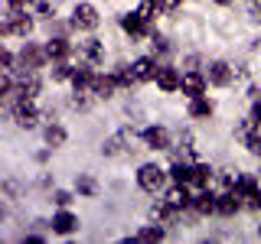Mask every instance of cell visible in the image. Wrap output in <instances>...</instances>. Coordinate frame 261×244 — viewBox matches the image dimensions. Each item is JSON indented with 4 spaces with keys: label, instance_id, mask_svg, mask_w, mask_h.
Returning <instances> with one entry per match:
<instances>
[{
    "label": "cell",
    "instance_id": "28",
    "mask_svg": "<svg viewBox=\"0 0 261 244\" xmlns=\"http://www.w3.org/2000/svg\"><path fill=\"white\" fill-rule=\"evenodd\" d=\"M137 241H160L163 238V225L157 222V225H147V228H141V231L134 234Z\"/></svg>",
    "mask_w": 261,
    "mask_h": 244
},
{
    "label": "cell",
    "instance_id": "35",
    "mask_svg": "<svg viewBox=\"0 0 261 244\" xmlns=\"http://www.w3.org/2000/svg\"><path fill=\"white\" fill-rule=\"evenodd\" d=\"M245 208H261V189H251L245 195Z\"/></svg>",
    "mask_w": 261,
    "mask_h": 244
},
{
    "label": "cell",
    "instance_id": "10",
    "mask_svg": "<svg viewBox=\"0 0 261 244\" xmlns=\"http://www.w3.org/2000/svg\"><path fill=\"white\" fill-rule=\"evenodd\" d=\"M79 59L85 62V65H101V59H105V46L98 43V39H85V43H79Z\"/></svg>",
    "mask_w": 261,
    "mask_h": 244
},
{
    "label": "cell",
    "instance_id": "24",
    "mask_svg": "<svg viewBox=\"0 0 261 244\" xmlns=\"http://www.w3.org/2000/svg\"><path fill=\"white\" fill-rule=\"evenodd\" d=\"M212 111H216V104L209 98H190V117H212Z\"/></svg>",
    "mask_w": 261,
    "mask_h": 244
},
{
    "label": "cell",
    "instance_id": "11",
    "mask_svg": "<svg viewBox=\"0 0 261 244\" xmlns=\"http://www.w3.org/2000/svg\"><path fill=\"white\" fill-rule=\"evenodd\" d=\"M121 26H124V33H127L130 39H144V36H150V23H147L141 13H127L124 20H121Z\"/></svg>",
    "mask_w": 261,
    "mask_h": 244
},
{
    "label": "cell",
    "instance_id": "13",
    "mask_svg": "<svg viewBox=\"0 0 261 244\" xmlns=\"http://www.w3.org/2000/svg\"><path fill=\"white\" fill-rule=\"evenodd\" d=\"M179 215H183V208L170 205L167 199L157 202V205L150 208V218H153V222H160V225H176V222H179Z\"/></svg>",
    "mask_w": 261,
    "mask_h": 244
},
{
    "label": "cell",
    "instance_id": "20",
    "mask_svg": "<svg viewBox=\"0 0 261 244\" xmlns=\"http://www.w3.org/2000/svg\"><path fill=\"white\" fill-rule=\"evenodd\" d=\"M95 65H85V69H75V75H72V88H75V92H92L95 88Z\"/></svg>",
    "mask_w": 261,
    "mask_h": 244
},
{
    "label": "cell",
    "instance_id": "22",
    "mask_svg": "<svg viewBox=\"0 0 261 244\" xmlns=\"http://www.w3.org/2000/svg\"><path fill=\"white\" fill-rule=\"evenodd\" d=\"M46 55L53 62H65L72 55V46L65 43V39H49V43H46Z\"/></svg>",
    "mask_w": 261,
    "mask_h": 244
},
{
    "label": "cell",
    "instance_id": "1",
    "mask_svg": "<svg viewBox=\"0 0 261 244\" xmlns=\"http://www.w3.org/2000/svg\"><path fill=\"white\" fill-rule=\"evenodd\" d=\"M163 182H167V169H160L157 163H144V166L137 169V186H141L144 192H160Z\"/></svg>",
    "mask_w": 261,
    "mask_h": 244
},
{
    "label": "cell",
    "instance_id": "5",
    "mask_svg": "<svg viewBox=\"0 0 261 244\" xmlns=\"http://www.w3.org/2000/svg\"><path fill=\"white\" fill-rule=\"evenodd\" d=\"M134 130L130 127H124V130H118V134L114 137H108V140H105V146H101V153L105 157H121V153H127V146L134 143Z\"/></svg>",
    "mask_w": 261,
    "mask_h": 244
},
{
    "label": "cell",
    "instance_id": "27",
    "mask_svg": "<svg viewBox=\"0 0 261 244\" xmlns=\"http://www.w3.org/2000/svg\"><path fill=\"white\" fill-rule=\"evenodd\" d=\"M46 143L49 146H62L65 143V127L62 124H49L46 127Z\"/></svg>",
    "mask_w": 261,
    "mask_h": 244
},
{
    "label": "cell",
    "instance_id": "33",
    "mask_svg": "<svg viewBox=\"0 0 261 244\" xmlns=\"http://www.w3.org/2000/svg\"><path fill=\"white\" fill-rule=\"evenodd\" d=\"M79 192H82V195H95V192H98L95 179H92V176H82V179H79Z\"/></svg>",
    "mask_w": 261,
    "mask_h": 244
},
{
    "label": "cell",
    "instance_id": "6",
    "mask_svg": "<svg viewBox=\"0 0 261 244\" xmlns=\"http://www.w3.org/2000/svg\"><path fill=\"white\" fill-rule=\"evenodd\" d=\"M13 81H16V95H20V98H36L39 88H43V81H39L36 69H23Z\"/></svg>",
    "mask_w": 261,
    "mask_h": 244
},
{
    "label": "cell",
    "instance_id": "26",
    "mask_svg": "<svg viewBox=\"0 0 261 244\" xmlns=\"http://www.w3.org/2000/svg\"><path fill=\"white\" fill-rule=\"evenodd\" d=\"M251 189H258L255 176H248V173H239V176H235V189H232V192H239L242 199H245V195H248Z\"/></svg>",
    "mask_w": 261,
    "mask_h": 244
},
{
    "label": "cell",
    "instance_id": "31",
    "mask_svg": "<svg viewBox=\"0 0 261 244\" xmlns=\"http://www.w3.org/2000/svg\"><path fill=\"white\" fill-rule=\"evenodd\" d=\"M72 75H75V69H72L69 62H56L53 65V78L56 81H72Z\"/></svg>",
    "mask_w": 261,
    "mask_h": 244
},
{
    "label": "cell",
    "instance_id": "41",
    "mask_svg": "<svg viewBox=\"0 0 261 244\" xmlns=\"http://www.w3.org/2000/svg\"><path fill=\"white\" fill-rule=\"evenodd\" d=\"M36 10H39V13H46V16H49V13H53V7H49V4H46V0H39V4H36Z\"/></svg>",
    "mask_w": 261,
    "mask_h": 244
},
{
    "label": "cell",
    "instance_id": "4",
    "mask_svg": "<svg viewBox=\"0 0 261 244\" xmlns=\"http://www.w3.org/2000/svg\"><path fill=\"white\" fill-rule=\"evenodd\" d=\"M157 72H160V65H157L153 55H141V59L130 62V75H134L137 85H141V81H157Z\"/></svg>",
    "mask_w": 261,
    "mask_h": 244
},
{
    "label": "cell",
    "instance_id": "42",
    "mask_svg": "<svg viewBox=\"0 0 261 244\" xmlns=\"http://www.w3.org/2000/svg\"><path fill=\"white\" fill-rule=\"evenodd\" d=\"M216 4H219V7H228V4H235V0H216Z\"/></svg>",
    "mask_w": 261,
    "mask_h": 244
},
{
    "label": "cell",
    "instance_id": "8",
    "mask_svg": "<svg viewBox=\"0 0 261 244\" xmlns=\"http://www.w3.org/2000/svg\"><path fill=\"white\" fill-rule=\"evenodd\" d=\"M147 150H170V130L167 127H147L141 134Z\"/></svg>",
    "mask_w": 261,
    "mask_h": 244
},
{
    "label": "cell",
    "instance_id": "18",
    "mask_svg": "<svg viewBox=\"0 0 261 244\" xmlns=\"http://www.w3.org/2000/svg\"><path fill=\"white\" fill-rule=\"evenodd\" d=\"M212 176L216 173H212L206 163H190V186H196V189H209Z\"/></svg>",
    "mask_w": 261,
    "mask_h": 244
},
{
    "label": "cell",
    "instance_id": "40",
    "mask_svg": "<svg viewBox=\"0 0 261 244\" xmlns=\"http://www.w3.org/2000/svg\"><path fill=\"white\" fill-rule=\"evenodd\" d=\"M251 120L261 127V101H255V108H251Z\"/></svg>",
    "mask_w": 261,
    "mask_h": 244
},
{
    "label": "cell",
    "instance_id": "15",
    "mask_svg": "<svg viewBox=\"0 0 261 244\" xmlns=\"http://www.w3.org/2000/svg\"><path fill=\"white\" fill-rule=\"evenodd\" d=\"M242 205L245 202H242L239 192H216V211L219 215H235Z\"/></svg>",
    "mask_w": 261,
    "mask_h": 244
},
{
    "label": "cell",
    "instance_id": "17",
    "mask_svg": "<svg viewBox=\"0 0 261 244\" xmlns=\"http://www.w3.org/2000/svg\"><path fill=\"white\" fill-rule=\"evenodd\" d=\"M75 228H79V218L72 215L69 208H59V211L53 215V231H56V234H72Z\"/></svg>",
    "mask_w": 261,
    "mask_h": 244
},
{
    "label": "cell",
    "instance_id": "21",
    "mask_svg": "<svg viewBox=\"0 0 261 244\" xmlns=\"http://www.w3.org/2000/svg\"><path fill=\"white\" fill-rule=\"evenodd\" d=\"M163 199H167L170 205H176V208H190V199H193V195H190V186H186V182H176L173 189L163 195Z\"/></svg>",
    "mask_w": 261,
    "mask_h": 244
},
{
    "label": "cell",
    "instance_id": "12",
    "mask_svg": "<svg viewBox=\"0 0 261 244\" xmlns=\"http://www.w3.org/2000/svg\"><path fill=\"white\" fill-rule=\"evenodd\" d=\"M46 59H49V55H46V46H36V43H27V46H23V52H20L23 69H43Z\"/></svg>",
    "mask_w": 261,
    "mask_h": 244
},
{
    "label": "cell",
    "instance_id": "9",
    "mask_svg": "<svg viewBox=\"0 0 261 244\" xmlns=\"http://www.w3.org/2000/svg\"><path fill=\"white\" fill-rule=\"evenodd\" d=\"M232 78H235V72H232V65H228V62H222V59L209 62V81L216 88H228V85H232Z\"/></svg>",
    "mask_w": 261,
    "mask_h": 244
},
{
    "label": "cell",
    "instance_id": "19",
    "mask_svg": "<svg viewBox=\"0 0 261 244\" xmlns=\"http://www.w3.org/2000/svg\"><path fill=\"white\" fill-rule=\"evenodd\" d=\"M179 72L176 69H170V65H160V72H157V85H160V92H179Z\"/></svg>",
    "mask_w": 261,
    "mask_h": 244
},
{
    "label": "cell",
    "instance_id": "45",
    "mask_svg": "<svg viewBox=\"0 0 261 244\" xmlns=\"http://www.w3.org/2000/svg\"><path fill=\"white\" fill-rule=\"evenodd\" d=\"M255 4H258V0H255Z\"/></svg>",
    "mask_w": 261,
    "mask_h": 244
},
{
    "label": "cell",
    "instance_id": "38",
    "mask_svg": "<svg viewBox=\"0 0 261 244\" xmlns=\"http://www.w3.org/2000/svg\"><path fill=\"white\" fill-rule=\"evenodd\" d=\"M183 4V0H160V7H163V13H170V10H176V7Z\"/></svg>",
    "mask_w": 261,
    "mask_h": 244
},
{
    "label": "cell",
    "instance_id": "30",
    "mask_svg": "<svg viewBox=\"0 0 261 244\" xmlns=\"http://www.w3.org/2000/svg\"><path fill=\"white\" fill-rule=\"evenodd\" d=\"M255 134H258V124H255V120H251V117L245 120V124H239V130H235V137H239L242 143H248V140H251V137H255Z\"/></svg>",
    "mask_w": 261,
    "mask_h": 244
},
{
    "label": "cell",
    "instance_id": "43",
    "mask_svg": "<svg viewBox=\"0 0 261 244\" xmlns=\"http://www.w3.org/2000/svg\"><path fill=\"white\" fill-rule=\"evenodd\" d=\"M255 20H261V7H255Z\"/></svg>",
    "mask_w": 261,
    "mask_h": 244
},
{
    "label": "cell",
    "instance_id": "44",
    "mask_svg": "<svg viewBox=\"0 0 261 244\" xmlns=\"http://www.w3.org/2000/svg\"><path fill=\"white\" fill-rule=\"evenodd\" d=\"M258 234H261V225H258Z\"/></svg>",
    "mask_w": 261,
    "mask_h": 244
},
{
    "label": "cell",
    "instance_id": "7",
    "mask_svg": "<svg viewBox=\"0 0 261 244\" xmlns=\"http://www.w3.org/2000/svg\"><path fill=\"white\" fill-rule=\"evenodd\" d=\"M72 26L75 29H85V33H92L98 26V10L92 4H79L75 10H72Z\"/></svg>",
    "mask_w": 261,
    "mask_h": 244
},
{
    "label": "cell",
    "instance_id": "2",
    "mask_svg": "<svg viewBox=\"0 0 261 244\" xmlns=\"http://www.w3.org/2000/svg\"><path fill=\"white\" fill-rule=\"evenodd\" d=\"M13 120H16V127H36L39 124V108L33 104V98H16V104H13Z\"/></svg>",
    "mask_w": 261,
    "mask_h": 244
},
{
    "label": "cell",
    "instance_id": "36",
    "mask_svg": "<svg viewBox=\"0 0 261 244\" xmlns=\"http://www.w3.org/2000/svg\"><path fill=\"white\" fill-rule=\"evenodd\" d=\"M0 69L13 72V52H10V49H4V55H0Z\"/></svg>",
    "mask_w": 261,
    "mask_h": 244
},
{
    "label": "cell",
    "instance_id": "16",
    "mask_svg": "<svg viewBox=\"0 0 261 244\" xmlns=\"http://www.w3.org/2000/svg\"><path fill=\"white\" fill-rule=\"evenodd\" d=\"M190 211L193 215H212L216 211V192H196L193 199H190Z\"/></svg>",
    "mask_w": 261,
    "mask_h": 244
},
{
    "label": "cell",
    "instance_id": "34",
    "mask_svg": "<svg viewBox=\"0 0 261 244\" xmlns=\"http://www.w3.org/2000/svg\"><path fill=\"white\" fill-rule=\"evenodd\" d=\"M85 95L88 92H75V98H72V108H75V111H88V108H92V101H88Z\"/></svg>",
    "mask_w": 261,
    "mask_h": 244
},
{
    "label": "cell",
    "instance_id": "14",
    "mask_svg": "<svg viewBox=\"0 0 261 244\" xmlns=\"http://www.w3.org/2000/svg\"><path fill=\"white\" fill-rule=\"evenodd\" d=\"M179 92H183L186 98H199L202 92H206V78H202L196 69H193V72H186L183 81H179Z\"/></svg>",
    "mask_w": 261,
    "mask_h": 244
},
{
    "label": "cell",
    "instance_id": "39",
    "mask_svg": "<svg viewBox=\"0 0 261 244\" xmlns=\"http://www.w3.org/2000/svg\"><path fill=\"white\" fill-rule=\"evenodd\" d=\"M7 7L10 10H23V7H30V0H7Z\"/></svg>",
    "mask_w": 261,
    "mask_h": 244
},
{
    "label": "cell",
    "instance_id": "25",
    "mask_svg": "<svg viewBox=\"0 0 261 244\" xmlns=\"http://www.w3.org/2000/svg\"><path fill=\"white\" fill-rule=\"evenodd\" d=\"M137 13H141L147 23H153V20H157V13H163V7H160V0H141Z\"/></svg>",
    "mask_w": 261,
    "mask_h": 244
},
{
    "label": "cell",
    "instance_id": "23",
    "mask_svg": "<svg viewBox=\"0 0 261 244\" xmlns=\"http://www.w3.org/2000/svg\"><path fill=\"white\" fill-rule=\"evenodd\" d=\"M114 88H121L114 75H98V78H95L92 95H95V98H111V95H114Z\"/></svg>",
    "mask_w": 261,
    "mask_h": 244
},
{
    "label": "cell",
    "instance_id": "37",
    "mask_svg": "<svg viewBox=\"0 0 261 244\" xmlns=\"http://www.w3.org/2000/svg\"><path fill=\"white\" fill-rule=\"evenodd\" d=\"M53 199H56V205H59V208H65V205H69V202H72V195L59 189V192H56V195H53Z\"/></svg>",
    "mask_w": 261,
    "mask_h": 244
},
{
    "label": "cell",
    "instance_id": "29",
    "mask_svg": "<svg viewBox=\"0 0 261 244\" xmlns=\"http://www.w3.org/2000/svg\"><path fill=\"white\" fill-rule=\"evenodd\" d=\"M235 176H239V173H219V176H212L216 192H232L235 189Z\"/></svg>",
    "mask_w": 261,
    "mask_h": 244
},
{
    "label": "cell",
    "instance_id": "3",
    "mask_svg": "<svg viewBox=\"0 0 261 244\" xmlns=\"http://www.w3.org/2000/svg\"><path fill=\"white\" fill-rule=\"evenodd\" d=\"M10 33H16V36H23V39L33 33V20L27 16V10H10V13H7V20H4V36H10Z\"/></svg>",
    "mask_w": 261,
    "mask_h": 244
},
{
    "label": "cell",
    "instance_id": "32",
    "mask_svg": "<svg viewBox=\"0 0 261 244\" xmlns=\"http://www.w3.org/2000/svg\"><path fill=\"white\" fill-rule=\"evenodd\" d=\"M153 59H157V55H160V59H167V55H170V39H163V36H157V33H153Z\"/></svg>",
    "mask_w": 261,
    "mask_h": 244
}]
</instances>
